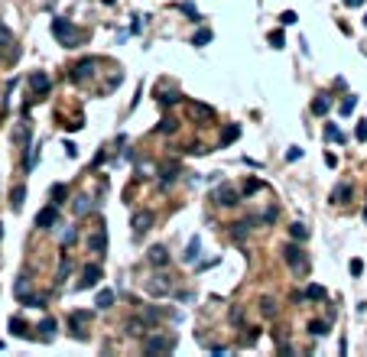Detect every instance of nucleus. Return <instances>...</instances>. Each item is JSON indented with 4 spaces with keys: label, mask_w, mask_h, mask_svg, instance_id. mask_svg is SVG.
Segmentation results:
<instances>
[{
    "label": "nucleus",
    "mask_w": 367,
    "mask_h": 357,
    "mask_svg": "<svg viewBox=\"0 0 367 357\" xmlns=\"http://www.w3.org/2000/svg\"><path fill=\"white\" fill-rule=\"evenodd\" d=\"M52 36L59 39L62 46H78L81 39H85L78 30H75V26L69 23V20H62V16H55V20H52Z\"/></svg>",
    "instance_id": "obj_1"
},
{
    "label": "nucleus",
    "mask_w": 367,
    "mask_h": 357,
    "mask_svg": "<svg viewBox=\"0 0 367 357\" xmlns=\"http://www.w3.org/2000/svg\"><path fill=\"white\" fill-rule=\"evenodd\" d=\"M143 351H147V354H169V351H176V338H163V334L156 331L143 341Z\"/></svg>",
    "instance_id": "obj_2"
},
{
    "label": "nucleus",
    "mask_w": 367,
    "mask_h": 357,
    "mask_svg": "<svg viewBox=\"0 0 367 357\" xmlns=\"http://www.w3.org/2000/svg\"><path fill=\"white\" fill-rule=\"evenodd\" d=\"M94 69H101V59H94V55H88V59H81V62L75 65V69H72V75H69V78L81 85V81H88V78L94 75Z\"/></svg>",
    "instance_id": "obj_3"
},
{
    "label": "nucleus",
    "mask_w": 367,
    "mask_h": 357,
    "mask_svg": "<svg viewBox=\"0 0 367 357\" xmlns=\"http://www.w3.org/2000/svg\"><path fill=\"white\" fill-rule=\"evenodd\" d=\"M172 276H166V273H153V276H149L147 280V292L149 295H156V299H163V295H169L172 292Z\"/></svg>",
    "instance_id": "obj_4"
},
{
    "label": "nucleus",
    "mask_w": 367,
    "mask_h": 357,
    "mask_svg": "<svg viewBox=\"0 0 367 357\" xmlns=\"http://www.w3.org/2000/svg\"><path fill=\"white\" fill-rule=\"evenodd\" d=\"M283 256H286V263L293 266L296 273H302L305 266H309V256L302 253V247H299V244H286V247H283Z\"/></svg>",
    "instance_id": "obj_5"
},
{
    "label": "nucleus",
    "mask_w": 367,
    "mask_h": 357,
    "mask_svg": "<svg viewBox=\"0 0 367 357\" xmlns=\"http://www.w3.org/2000/svg\"><path fill=\"white\" fill-rule=\"evenodd\" d=\"M211 202L221 205V208H231V205L241 202V195H237L234 185H218V188H215V195H211Z\"/></svg>",
    "instance_id": "obj_6"
},
{
    "label": "nucleus",
    "mask_w": 367,
    "mask_h": 357,
    "mask_svg": "<svg viewBox=\"0 0 367 357\" xmlns=\"http://www.w3.org/2000/svg\"><path fill=\"white\" fill-rule=\"evenodd\" d=\"M153 221H156V217H153V211H137V214L130 217V227H133V237H143V234L149 231V227H153Z\"/></svg>",
    "instance_id": "obj_7"
},
{
    "label": "nucleus",
    "mask_w": 367,
    "mask_h": 357,
    "mask_svg": "<svg viewBox=\"0 0 367 357\" xmlns=\"http://www.w3.org/2000/svg\"><path fill=\"white\" fill-rule=\"evenodd\" d=\"M88 321H91V312H72V315H69V328H72V334H75V338H85Z\"/></svg>",
    "instance_id": "obj_8"
},
{
    "label": "nucleus",
    "mask_w": 367,
    "mask_h": 357,
    "mask_svg": "<svg viewBox=\"0 0 367 357\" xmlns=\"http://www.w3.org/2000/svg\"><path fill=\"white\" fill-rule=\"evenodd\" d=\"M55 221H59V205H46V208L39 211V214H36V227H42V231H49V227L55 224Z\"/></svg>",
    "instance_id": "obj_9"
},
{
    "label": "nucleus",
    "mask_w": 367,
    "mask_h": 357,
    "mask_svg": "<svg viewBox=\"0 0 367 357\" xmlns=\"http://www.w3.org/2000/svg\"><path fill=\"white\" fill-rule=\"evenodd\" d=\"M98 280H101V266H98V263H88L85 270H81L78 289H91V286H98Z\"/></svg>",
    "instance_id": "obj_10"
},
{
    "label": "nucleus",
    "mask_w": 367,
    "mask_h": 357,
    "mask_svg": "<svg viewBox=\"0 0 367 357\" xmlns=\"http://www.w3.org/2000/svg\"><path fill=\"white\" fill-rule=\"evenodd\" d=\"M30 88H33V94H46L49 88H52V78H49L46 71H33V75H30Z\"/></svg>",
    "instance_id": "obj_11"
},
{
    "label": "nucleus",
    "mask_w": 367,
    "mask_h": 357,
    "mask_svg": "<svg viewBox=\"0 0 367 357\" xmlns=\"http://www.w3.org/2000/svg\"><path fill=\"white\" fill-rule=\"evenodd\" d=\"M156 101L163 104V107H172V104H179L182 101V91H176V88H156Z\"/></svg>",
    "instance_id": "obj_12"
},
{
    "label": "nucleus",
    "mask_w": 367,
    "mask_h": 357,
    "mask_svg": "<svg viewBox=\"0 0 367 357\" xmlns=\"http://www.w3.org/2000/svg\"><path fill=\"white\" fill-rule=\"evenodd\" d=\"M147 260L153 266H166V263H169V253H166V247H159V244H156V247L147 250Z\"/></svg>",
    "instance_id": "obj_13"
},
{
    "label": "nucleus",
    "mask_w": 367,
    "mask_h": 357,
    "mask_svg": "<svg viewBox=\"0 0 367 357\" xmlns=\"http://www.w3.org/2000/svg\"><path fill=\"white\" fill-rule=\"evenodd\" d=\"M55 331H59V325H55V319H42L39 321V341H52Z\"/></svg>",
    "instance_id": "obj_14"
},
{
    "label": "nucleus",
    "mask_w": 367,
    "mask_h": 357,
    "mask_svg": "<svg viewBox=\"0 0 367 357\" xmlns=\"http://www.w3.org/2000/svg\"><path fill=\"white\" fill-rule=\"evenodd\" d=\"M188 114L195 117V120H211V117H215V110H211L208 104H195V101H192V104H188Z\"/></svg>",
    "instance_id": "obj_15"
},
{
    "label": "nucleus",
    "mask_w": 367,
    "mask_h": 357,
    "mask_svg": "<svg viewBox=\"0 0 367 357\" xmlns=\"http://www.w3.org/2000/svg\"><path fill=\"white\" fill-rule=\"evenodd\" d=\"M88 247H91L94 253H101V250L108 247V234H104V227H98V231L91 234V241H88Z\"/></svg>",
    "instance_id": "obj_16"
},
{
    "label": "nucleus",
    "mask_w": 367,
    "mask_h": 357,
    "mask_svg": "<svg viewBox=\"0 0 367 357\" xmlns=\"http://www.w3.org/2000/svg\"><path fill=\"white\" fill-rule=\"evenodd\" d=\"M13 292H16V299H20V302H30L33 295H30V280H26V276H20V280H16V286H13Z\"/></svg>",
    "instance_id": "obj_17"
},
{
    "label": "nucleus",
    "mask_w": 367,
    "mask_h": 357,
    "mask_svg": "<svg viewBox=\"0 0 367 357\" xmlns=\"http://www.w3.org/2000/svg\"><path fill=\"white\" fill-rule=\"evenodd\" d=\"M305 299H312V302H325L328 292H325V286H319V283H309V286H305Z\"/></svg>",
    "instance_id": "obj_18"
},
{
    "label": "nucleus",
    "mask_w": 367,
    "mask_h": 357,
    "mask_svg": "<svg viewBox=\"0 0 367 357\" xmlns=\"http://www.w3.org/2000/svg\"><path fill=\"white\" fill-rule=\"evenodd\" d=\"M351 195H354V188L348 185V182H341V185H335V192H331V202H351Z\"/></svg>",
    "instance_id": "obj_19"
},
{
    "label": "nucleus",
    "mask_w": 367,
    "mask_h": 357,
    "mask_svg": "<svg viewBox=\"0 0 367 357\" xmlns=\"http://www.w3.org/2000/svg\"><path fill=\"white\" fill-rule=\"evenodd\" d=\"M198 250H202V241H198V237H192V241H188V247H185V253H182V260H185V263H198Z\"/></svg>",
    "instance_id": "obj_20"
},
{
    "label": "nucleus",
    "mask_w": 367,
    "mask_h": 357,
    "mask_svg": "<svg viewBox=\"0 0 367 357\" xmlns=\"http://www.w3.org/2000/svg\"><path fill=\"white\" fill-rule=\"evenodd\" d=\"M328 110H331V98H328V94H319V98L312 101V114L322 117V114H328Z\"/></svg>",
    "instance_id": "obj_21"
},
{
    "label": "nucleus",
    "mask_w": 367,
    "mask_h": 357,
    "mask_svg": "<svg viewBox=\"0 0 367 357\" xmlns=\"http://www.w3.org/2000/svg\"><path fill=\"white\" fill-rule=\"evenodd\" d=\"M94 205L98 202H91V198H75V202H72V211H75V214H88V211H94Z\"/></svg>",
    "instance_id": "obj_22"
},
{
    "label": "nucleus",
    "mask_w": 367,
    "mask_h": 357,
    "mask_svg": "<svg viewBox=\"0 0 367 357\" xmlns=\"http://www.w3.org/2000/svg\"><path fill=\"white\" fill-rule=\"evenodd\" d=\"M237 137H241V127H237V124H227V127H224V133H221V146L234 143Z\"/></svg>",
    "instance_id": "obj_23"
},
{
    "label": "nucleus",
    "mask_w": 367,
    "mask_h": 357,
    "mask_svg": "<svg viewBox=\"0 0 367 357\" xmlns=\"http://www.w3.org/2000/svg\"><path fill=\"white\" fill-rule=\"evenodd\" d=\"M23 198H26V185H16L13 192H10V205H13V211L23 208Z\"/></svg>",
    "instance_id": "obj_24"
},
{
    "label": "nucleus",
    "mask_w": 367,
    "mask_h": 357,
    "mask_svg": "<svg viewBox=\"0 0 367 357\" xmlns=\"http://www.w3.org/2000/svg\"><path fill=\"white\" fill-rule=\"evenodd\" d=\"M94 305H98V309H110V305H114V292H110V289H101V292H98V299H94Z\"/></svg>",
    "instance_id": "obj_25"
},
{
    "label": "nucleus",
    "mask_w": 367,
    "mask_h": 357,
    "mask_svg": "<svg viewBox=\"0 0 367 357\" xmlns=\"http://www.w3.org/2000/svg\"><path fill=\"white\" fill-rule=\"evenodd\" d=\"M10 331H13L16 338H30V325H26L23 319H10Z\"/></svg>",
    "instance_id": "obj_26"
},
{
    "label": "nucleus",
    "mask_w": 367,
    "mask_h": 357,
    "mask_svg": "<svg viewBox=\"0 0 367 357\" xmlns=\"http://www.w3.org/2000/svg\"><path fill=\"white\" fill-rule=\"evenodd\" d=\"M309 334H312V338H325V334H328V321H322V319L309 321Z\"/></svg>",
    "instance_id": "obj_27"
},
{
    "label": "nucleus",
    "mask_w": 367,
    "mask_h": 357,
    "mask_svg": "<svg viewBox=\"0 0 367 357\" xmlns=\"http://www.w3.org/2000/svg\"><path fill=\"white\" fill-rule=\"evenodd\" d=\"M325 140L328 143H344V133L338 130L335 124H325Z\"/></svg>",
    "instance_id": "obj_28"
},
{
    "label": "nucleus",
    "mask_w": 367,
    "mask_h": 357,
    "mask_svg": "<svg viewBox=\"0 0 367 357\" xmlns=\"http://www.w3.org/2000/svg\"><path fill=\"white\" fill-rule=\"evenodd\" d=\"M176 127H179V120L172 114H166L163 120H159V133H176Z\"/></svg>",
    "instance_id": "obj_29"
},
{
    "label": "nucleus",
    "mask_w": 367,
    "mask_h": 357,
    "mask_svg": "<svg viewBox=\"0 0 367 357\" xmlns=\"http://www.w3.org/2000/svg\"><path fill=\"white\" fill-rule=\"evenodd\" d=\"M211 39H215V36H211V30H198L195 36H192V46H208Z\"/></svg>",
    "instance_id": "obj_30"
},
{
    "label": "nucleus",
    "mask_w": 367,
    "mask_h": 357,
    "mask_svg": "<svg viewBox=\"0 0 367 357\" xmlns=\"http://www.w3.org/2000/svg\"><path fill=\"white\" fill-rule=\"evenodd\" d=\"M179 10L188 16V20H192V23H198V20H202V16H198V10H195V3H188V0H185V3H179Z\"/></svg>",
    "instance_id": "obj_31"
},
{
    "label": "nucleus",
    "mask_w": 367,
    "mask_h": 357,
    "mask_svg": "<svg viewBox=\"0 0 367 357\" xmlns=\"http://www.w3.org/2000/svg\"><path fill=\"white\" fill-rule=\"evenodd\" d=\"M289 234H293V241H305V237H309V227L305 224H289Z\"/></svg>",
    "instance_id": "obj_32"
},
{
    "label": "nucleus",
    "mask_w": 367,
    "mask_h": 357,
    "mask_svg": "<svg viewBox=\"0 0 367 357\" xmlns=\"http://www.w3.org/2000/svg\"><path fill=\"white\" fill-rule=\"evenodd\" d=\"M260 312H263L266 319H276V312H280V309H276L273 299H263V302H260Z\"/></svg>",
    "instance_id": "obj_33"
},
{
    "label": "nucleus",
    "mask_w": 367,
    "mask_h": 357,
    "mask_svg": "<svg viewBox=\"0 0 367 357\" xmlns=\"http://www.w3.org/2000/svg\"><path fill=\"white\" fill-rule=\"evenodd\" d=\"M354 104H358V98H354V94H348V98L341 101V107H338V114H341V117H348V114L354 110Z\"/></svg>",
    "instance_id": "obj_34"
},
{
    "label": "nucleus",
    "mask_w": 367,
    "mask_h": 357,
    "mask_svg": "<svg viewBox=\"0 0 367 357\" xmlns=\"http://www.w3.org/2000/svg\"><path fill=\"white\" fill-rule=\"evenodd\" d=\"M176 176H179V166H176V163H172V166H166V169H163V185L176 182Z\"/></svg>",
    "instance_id": "obj_35"
},
{
    "label": "nucleus",
    "mask_w": 367,
    "mask_h": 357,
    "mask_svg": "<svg viewBox=\"0 0 367 357\" xmlns=\"http://www.w3.org/2000/svg\"><path fill=\"white\" fill-rule=\"evenodd\" d=\"M250 224H254V221H241V224H234V241H244V237H247Z\"/></svg>",
    "instance_id": "obj_36"
},
{
    "label": "nucleus",
    "mask_w": 367,
    "mask_h": 357,
    "mask_svg": "<svg viewBox=\"0 0 367 357\" xmlns=\"http://www.w3.org/2000/svg\"><path fill=\"white\" fill-rule=\"evenodd\" d=\"M65 195H69V188L59 182V185H52V198H55V205H62L65 202Z\"/></svg>",
    "instance_id": "obj_37"
},
{
    "label": "nucleus",
    "mask_w": 367,
    "mask_h": 357,
    "mask_svg": "<svg viewBox=\"0 0 367 357\" xmlns=\"http://www.w3.org/2000/svg\"><path fill=\"white\" fill-rule=\"evenodd\" d=\"M270 46H273V49H283V46H286V39H283V33H280V30L270 33Z\"/></svg>",
    "instance_id": "obj_38"
},
{
    "label": "nucleus",
    "mask_w": 367,
    "mask_h": 357,
    "mask_svg": "<svg viewBox=\"0 0 367 357\" xmlns=\"http://www.w3.org/2000/svg\"><path fill=\"white\" fill-rule=\"evenodd\" d=\"M280 23L283 26H293V23H299V16H296V10H286V13L280 16Z\"/></svg>",
    "instance_id": "obj_39"
},
{
    "label": "nucleus",
    "mask_w": 367,
    "mask_h": 357,
    "mask_svg": "<svg viewBox=\"0 0 367 357\" xmlns=\"http://www.w3.org/2000/svg\"><path fill=\"white\" fill-rule=\"evenodd\" d=\"M257 188H260V182H257V178H247V182H244V188H241V192H244V195H254V192H257Z\"/></svg>",
    "instance_id": "obj_40"
},
{
    "label": "nucleus",
    "mask_w": 367,
    "mask_h": 357,
    "mask_svg": "<svg viewBox=\"0 0 367 357\" xmlns=\"http://www.w3.org/2000/svg\"><path fill=\"white\" fill-rule=\"evenodd\" d=\"M354 133H358V140H361V143L367 140V117H364V120H358V130H354Z\"/></svg>",
    "instance_id": "obj_41"
},
{
    "label": "nucleus",
    "mask_w": 367,
    "mask_h": 357,
    "mask_svg": "<svg viewBox=\"0 0 367 357\" xmlns=\"http://www.w3.org/2000/svg\"><path fill=\"white\" fill-rule=\"evenodd\" d=\"M244 331H247V334H244V344H254V341H257V334H260V328H244Z\"/></svg>",
    "instance_id": "obj_42"
},
{
    "label": "nucleus",
    "mask_w": 367,
    "mask_h": 357,
    "mask_svg": "<svg viewBox=\"0 0 367 357\" xmlns=\"http://www.w3.org/2000/svg\"><path fill=\"white\" fill-rule=\"evenodd\" d=\"M286 159H289V163H296V159H302V149H299V146H289Z\"/></svg>",
    "instance_id": "obj_43"
},
{
    "label": "nucleus",
    "mask_w": 367,
    "mask_h": 357,
    "mask_svg": "<svg viewBox=\"0 0 367 357\" xmlns=\"http://www.w3.org/2000/svg\"><path fill=\"white\" fill-rule=\"evenodd\" d=\"M231 325H244V312L241 309H231Z\"/></svg>",
    "instance_id": "obj_44"
},
{
    "label": "nucleus",
    "mask_w": 367,
    "mask_h": 357,
    "mask_svg": "<svg viewBox=\"0 0 367 357\" xmlns=\"http://www.w3.org/2000/svg\"><path fill=\"white\" fill-rule=\"evenodd\" d=\"M348 270H351V276H361V273H364V263H361V260H351Z\"/></svg>",
    "instance_id": "obj_45"
},
{
    "label": "nucleus",
    "mask_w": 367,
    "mask_h": 357,
    "mask_svg": "<svg viewBox=\"0 0 367 357\" xmlns=\"http://www.w3.org/2000/svg\"><path fill=\"white\" fill-rule=\"evenodd\" d=\"M65 156H69V159H75V156H78V149H75V143H65Z\"/></svg>",
    "instance_id": "obj_46"
},
{
    "label": "nucleus",
    "mask_w": 367,
    "mask_h": 357,
    "mask_svg": "<svg viewBox=\"0 0 367 357\" xmlns=\"http://www.w3.org/2000/svg\"><path fill=\"white\" fill-rule=\"evenodd\" d=\"M325 166H328V169H335V166H338V159H335V153H325Z\"/></svg>",
    "instance_id": "obj_47"
},
{
    "label": "nucleus",
    "mask_w": 367,
    "mask_h": 357,
    "mask_svg": "<svg viewBox=\"0 0 367 357\" xmlns=\"http://www.w3.org/2000/svg\"><path fill=\"white\" fill-rule=\"evenodd\" d=\"M344 7H364V0H344Z\"/></svg>",
    "instance_id": "obj_48"
},
{
    "label": "nucleus",
    "mask_w": 367,
    "mask_h": 357,
    "mask_svg": "<svg viewBox=\"0 0 367 357\" xmlns=\"http://www.w3.org/2000/svg\"><path fill=\"white\" fill-rule=\"evenodd\" d=\"M101 3H114V0H101Z\"/></svg>",
    "instance_id": "obj_49"
},
{
    "label": "nucleus",
    "mask_w": 367,
    "mask_h": 357,
    "mask_svg": "<svg viewBox=\"0 0 367 357\" xmlns=\"http://www.w3.org/2000/svg\"><path fill=\"white\" fill-rule=\"evenodd\" d=\"M0 237H3V227H0Z\"/></svg>",
    "instance_id": "obj_50"
},
{
    "label": "nucleus",
    "mask_w": 367,
    "mask_h": 357,
    "mask_svg": "<svg viewBox=\"0 0 367 357\" xmlns=\"http://www.w3.org/2000/svg\"><path fill=\"white\" fill-rule=\"evenodd\" d=\"M364 23H367V13H364Z\"/></svg>",
    "instance_id": "obj_51"
},
{
    "label": "nucleus",
    "mask_w": 367,
    "mask_h": 357,
    "mask_svg": "<svg viewBox=\"0 0 367 357\" xmlns=\"http://www.w3.org/2000/svg\"><path fill=\"white\" fill-rule=\"evenodd\" d=\"M364 217H367V208H364Z\"/></svg>",
    "instance_id": "obj_52"
}]
</instances>
